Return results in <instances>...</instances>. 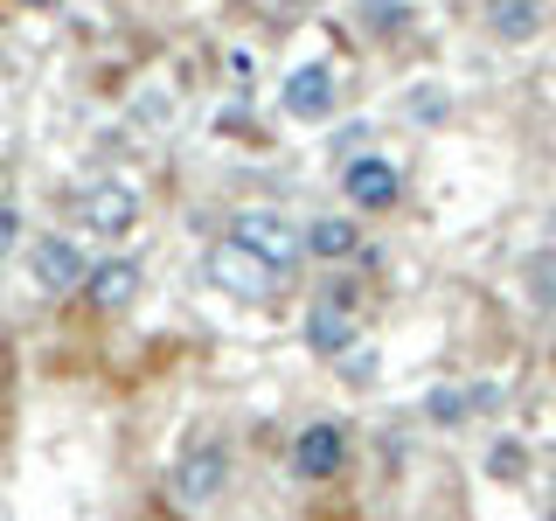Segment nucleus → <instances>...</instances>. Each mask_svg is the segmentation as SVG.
<instances>
[{"label":"nucleus","instance_id":"f8f14e48","mask_svg":"<svg viewBox=\"0 0 556 521\" xmlns=\"http://www.w3.org/2000/svg\"><path fill=\"white\" fill-rule=\"evenodd\" d=\"M486 404H494L486 390H431V417H439V424H466V417L486 410Z\"/></svg>","mask_w":556,"mask_h":521},{"label":"nucleus","instance_id":"1a4fd4ad","mask_svg":"<svg viewBox=\"0 0 556 521\" xmlns=\"http://www.w3.org/2000/svg\"><path fill=\"white\" fill-rule=\"evenodd\" d=\"M306 341H313V355H348V347H355V313H348V300H313L306 306Z\"/></svg>","mask_w":556,"mask_h":521},{"label":"nucleus","instance_id":"9b49d317","mask_svg":"<svg viewBox=\"0 0 556 521\" xmlns=\"http://www.w3.org/2000/svg\"><path fill=\"white\" fill-rule=\"evenodd\" d=\"M132 292H139V265H98L91 271V306L118 313V306H132Z\"/></svg>","mask_w":556,"mask_h":521},{"label":"nucleus","instance_id":"f03ea898","mask_svg":"<svg viewBox=\"0 0 556 521\" xmlns=\"http://www.w3.org/2000/svg\"><path fill=\"white\" fill-rule=\"evenodd\" d=\"M208 285L230 292V300H271L278 292V271L265 265V257H251L243 243H208Z\"/></svg>","mask_w":556,"mask_h":521},{"label":"nucleus","instance_id":"ddd939ff","mask_svg":"<svg viewBox=\"0 0 556 521\" xmlns=\"http://www.w3.org/2000/svg\"><path fill=\"white\" fill-rule=\"evenodd\" d=\"M486 28L508 35V42H521V35H535V8H494V14H486Z\"/></svg>","mask_w":556,"mask_h":521},{"label":"nucleus","instance_id":"4468645a","mask_svg":"<svg viewBox=\"0 0 556 521\" xmlns=\"http://www.w3.org/2000/svg\"><path fill=\"white\" fill-rule=\"evenodd\" d=\"M14 230H22V216H14V208H0V251L14 243Z\"/></svg>","mask_w":556,"mask_h":521},{"label":"nucleus","instance_id":"0eeeda50","mask_svg":"<svg viewBox=\"0 0 556 521\" xmlns=\"http://www.w3.org/2000/svg\"><path fill=\"white\" fill-rule=\"evenodd\" d=\"M84 230H98V237H126L132 223H139V195L126 181H98V188H84Z\"/></svg>","mask_w":556,"mask_h":521},{"label":"nucleus","instance_id":"6e6552de","mask_svg":"<svg viewBox=\"0 0 556 521\" xmlns=\"http://www.w3.org/2000/svg\"><path fill=\"white\" fill-rule=\"evenodd\" d=\"M278 104H286L292 118H327V112H334V69H327V63H300L286 77V91H278Z\"/></svg>","mask_w":556,"mask_h":521},{"label":"nucleus","instance_id":"39448f33","mask_svg":"<svg viewBox=\"0 0 556 521\" xmlns=\"http://www.w3.org/2000/svg\"><path fill=\"white\" fill-rule=\"evenodd\" d=\"M223 480H230V459H223V445H195V452H181V466H174V500L181 508H208V500L223 494Z\"/></svg>","mask_w":556,"mask_h":521},{"label":"nucleus","instance_id":"423d86ee","mask_svg":"<svg viewBox=\"0 0 556 521\" xmlns=\"http://www.w3.org/2000/svg\"><path fill=\"white\" fill-rule=\"evenodd\" d=\"M341 188L355 208H396L404 202V174H396L382 153H355V161L341 167Z\"/></svg>","mask_w":556,"mask_h":521},{"label":"nucleus","instance_id":"9d476101","mask_svg":"<svg viewBox=\"0 0 556 521\" xmlns=\"http://www.w3.org/2000/svg\"><path fill=\"white\" fill-rule=\"evenodd\" d=\"M355 243H362V230H355L348 216H320V223H306V251H313V257H327V265L355 257Z\"/></svg>","mask_w":556,"mask_h":521},{"label":"nucleus","instance_id":"20e7f679","mask_svg":"<svg viewBox=\"0 0 556 521\" xmlns=\"http://www.w3.org/2000/svg\"><path fill=\"white\" fill-rule=\"evenodd\" d=\"M341 466H348V424H334V417H320L292 439V473L300 480H334Z\"/></svg>","mask_w":556,"mask_h":521},{"label":"nucleus","instance_id":"f257e3e1","mask_svg":"<svg viewBox=\"0 0 556 521\" xmlns=\"http://www.w3.org/2000/svg\"><path fill=\"white\" fill-rule=\"evenodd\" d=\"M230 243H243L251 257H265V265L286 278L292 265H300V251H306V237L292 230L278 208H237V223H230Z\"/></svg>","mask_w":556,"mask_h":521},{"label":"nucleus","instance_id":"7ed1b4c3","mask_svg":"<svg viewBox=\"0 0 556 521\" xmlns=\"http://www.w3.org/2000/svg\"><path fill=\"white\" fill-rule=\"evenodd\" d=\"M28 271H35V285H42V292H77V285H91L98 265L70 237H35L28 243Z\"/></svg>","mask_w":556,"mask_h":521}]
</instances>
